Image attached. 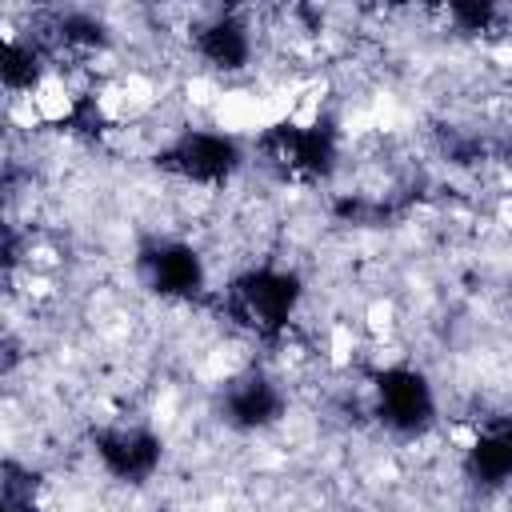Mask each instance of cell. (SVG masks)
I'll return each mask as SVG.
<instances>
[{
  "label": "cell",
  "instance_id": "cell-1",
  "mask_svg": "<svg viewBox=\"0 0 512 512\" xmlns=\"http://www.w3.org/2000/svg\"><path fill=\"white\" fill-rule=\"evenodd\" d=\"M232 312L248 324V328H256V332H264V336H276L288 320H292V312H296V304H300V276L296 272H288V268H248V272H240L236 280H232Z\"/></svg>",
  "mask_w": 512,
  "mask_h": 512
},
{
  "label": "cell",
  "instance_id": "cell-2",
  "mask_svg": "<svg viewBox=\"0 0 512 512\" xmlns=\"http://www.w3.org/2000/svg\"><path fill=\"white\" fill-rule=\"evenodd\" d=\"M372 400H376V416L384 420V428L404 432V436L424 432L436 420V392H432L428 376L408 364H392V368L376 372Z\"/></svg>",
  "mask_w": 512,
  "mask_h": 512
},
{
  "label": "cell",
  "instance_id": "cell-3",
  "mask_svg": "<svg viewBox=\"0 0 512 512\" xmlns=\"http://www.w3.org/2000/svg\"><path fill=\"white\" fill-rule=\"evenodd\" d=\"M164 168L188 184H220L240 168V144L224 132L188 128L164 148Z\"/></svg>",
  "mask_w": 512,
  "mask_h": 512
},
{
  "label": "cell",
  "instance_id": "cell-4",
  "mask_svg": "<svg viewBox=\"0 0 512 512\" xmlns=\"http://www.w3.org/2000/svg\"><path fill=\"white\" fill-rule=\"evenodd\" d=\"M96 460L108 476L140 484L160 468V436L152 428H104L96 432Z\"/></svg>",
  "mask_w": 512,
  "mask_h": 512
},
{
  "label": "cell",
  "instance_id": "cell-5",
  "mask_svg": "<svg viewBox=\"0 0 512 512\" xmlns=\"http://www.w3.org/2000/svg\"><path fill=\"white\" fill-rule=\"evenodd\" d=\"M140 264H144L148 284L160 296H168V300H188V296H196L204 288V260L184 240H160V244H152L140 256Z\"/></svg>",
  "mask_w": 512,
  "mask_h": 512
},
{
  "label": "cell",
  "instance_id": "cell-6",
  "mask_svg": "<svg viewBox=\"0 0 512 512\" xmlns=\"http://www.w3.org/2000/svg\"><path fill=\"white\" fill-rule=\"evenodd\" d=\"M284 412V396L276 392V384L268 376H240L228 384L224 392V416L232 428H244V432H256V428H268L276 424Z\"/></svg>",
  "mask_w": 512,
  "mask_h": 512
},
{
  "label": "cell",
  "instance_id": "cell-7",
  "mask_svg": "<svg viewBox=\"0 0 512 512\" xmlns=\"http://www.w3.org/2000/svg\"><path fill=\"white\" fill-rule=\"evenodd\" d=\"M192 48H196L200 60H208L220 72H236V68H244L252 60L248 24L236 20V16H216V20L200 24L196 36H192Z\"/></svg>",
  "mask_w": 512,
  "mask_h": 512
},
{
  "label": "cell",
  "instance_id": "cell-8",
  "mask_svg": "<svg viewBox=\"0 0 512 512\" xmlns=\"http://www.w3.org/2000/svg\"><path fill=\"white\" fill-rule=\"evenodd\" d=\"M468 476L480 484H504L512 480V416L484 428L476 444L468 448Z\"/></svg>",
  "mask_w": 512,
  "mask_h": 512
},
{
  "label": "cell",
  "instance_id": "cell-9",
  "mask_svg": "<svg viewBox=\"0 0 512 512\" xmlns=\"http://www.w3.org/2000/svg\"><path fill=\"white\" fill-rule=\"evenodd\" d=\"M40 72H44V56L36 52V44L8 36L4 40V64H0L4 88L8 92H32L40 84Z\"/></svg>",
  "mask_w": 512,
  "mask_h": 512
},
{
  "label": "cell",
  "instance_id": "cell-10",
  "mask_svg": "<svg viewBox=\"0 0 512 512\" xmlns=\"http://www.w3.org/2000/svg\"><path fill=\"white\" fill-rule=\"evenodd\" d=\"M448 16H452L464 32H488L500 12H496L492 4H448Z\"/></svg>",
  "mask_w": 512,
  "mask_h": 512
}]
</instances>
